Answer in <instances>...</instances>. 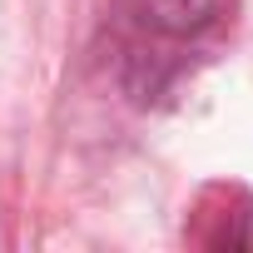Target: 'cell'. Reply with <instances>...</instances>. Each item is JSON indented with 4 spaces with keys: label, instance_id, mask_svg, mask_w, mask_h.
<instances>
[{
    "label": "cell",
    "instance_id": "1",
    "mask_svg": "<svg viewBox=\"0 0 253 253\" xmlns=\"http://www.w3.org/2000/svg\"><path fill=\"white\" fill-rule=\"evenodd\" d=\"M228 15V0H129V20L144 40H199Z\"/></svg>",
    "mask_w": 253,
    "mask_h": 253
}]
</instances>
